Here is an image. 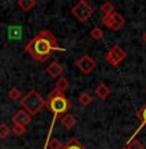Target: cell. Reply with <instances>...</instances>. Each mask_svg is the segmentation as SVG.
<instances>
[{"mask_svg": "<svg viewBox=\"0 0 146 149\" xmlns=\"http://www.w3.org/2000/svg\"><path fill=\"white\" fill-rule=\"evenodd\" d=\"M25 51L34 60L44 62L53 52H65L66 49L60 47L57 38L49 30H42L27 43Z\"/></svg>", "mask_w": 146, "mask_h": 149, "instance_id": "cell-1", "label": "cell"}, {"mask_svg": "<svg viewBox=\"0 0 146 149\" xmlns=\"http://www.w3.org/2000/svg\"><path fill=\"white\" fill-rule=\"evenodd\" d=\"M45 102H47L45 105H47V107L49 108V110L53 113V118H52L51 128H49V131H48V136H47V140H45V144H44V148L43 149H48V144H49L51 139H52V131H53L54 123H56L57 118H58L61 114H66L67 110L71 107L70 101H69L67 97L65 96V93L60 92V91H57V90H53L52 92L49 93L48 100Z\"/></svg>", "mask_w": 146, "mask_h": 149, "instance_id": "cell-2", "label": "cell"}, {"mask_svg": "<svg viewBox=\"0 0 146 149\" xmlns=\"http://www.w3.org/2000/svg\"><path fill=\"white\" fill-rule=\"evenodd\" d=\"M45 100L38 93L36 90H30L28 93L21 100V105L25 111H27L30 116L38 114L43 108L45 107Z\"/></svg>", "mask_w": 146, "mask_h": 149, "instance_id": "cell-3", "label": "cell"}, {"mask_svg": "<svg viewBox=\"0 0 146 149\" xmlns=\"http://www.w3.org/2000/svg\"><path fill=\"white\" fill-rule=\"evenodd\" d=\"M74 17L78 18L79 22H87L88 19L92 17L93 14V8L89 5V3L85 1V0H80L76 5H74L73 9H71Z\"/></svg>", "mask_w": 146, "mask_h": 149, "instance_id": "cell-4", "label": "cell"}, {"mask_svg": "<svg viewBox=\"0 0 146 149\" xmlns=\"http://www.w3.org/2000/svg\"><path fill=\"white\" fill-rule=\"evenodd\" d=\"M101 22L106 27L111 29V30H114V31H118V30H120V29L124 26L125 19L120 13L114 12V13H111L110 16H107V17H102Z\"/></svg>", "mask_w": 146, "mask_h": 149, "instance_id": "cell-5", "label": "cell"}, {"mask_svg": "<svg viewBox=\"0 0 146 149\" xmlns=\"http://www.w3.org/2000/svg\"><path fill=\"white\" fill-rule=\"evenodd\" d=\"M125 57H127V54H125L124 49L120 45L116 44L106 53V61L110 65H113V66H118Z\"/></svg>", "mask_w": 146, "mask_h": 149, "instance_id": "cell-6", "label": "cell"}, {"mask_svg": "<svg viewBox=\"0 0 146 149\" xmlns=\"http://www.w3.org/2000/svg\"><path fill=\"white\" fill-rule=\"evenodd\" d=\"M76 66L79 68V70L82 71L83 74H85V75H87V74L92 73L94 69H96L97 64H96V61H94L91 56L84 54V56H82L78 61H76Z\"/></svg>", "mask_w": 146, "mask_h": 149, "instance_id": "cell-7", "label": "cell"}, {"mask_svg": "<svg viewBox=\"0 0 146 149\" xmlns=\"http://www.w3.org/2000/svg\"><path fill=\"white\" fill-rule=\"evenodd\" d=\"M12 122L17 126H22V127H26L28 123L31 122V116L25 110H18L16 114L12 117Z\"/></svg>", "mask_w": 146, "mask_h": 149, "instance_id": "cell-8", "label": "cell"}, {"mask_svg": "<svg viewBox=\"0 0 146 149\" xmlns=\"http://www.w3.org/2000/svg\"><path fill=\"white\" fill-rule=\"evenodd\" d=\"M45 73H47L51 78H58V77H61V74L64 73V66H62L60 62L53 61L45 68Z\"/></svg>", "mask_w": 146, "mask_h": 149, "instance_id": "cell-9", "label": "cell"}, {"mask_svg": "<svg viewBox=\"0 0 146 149\" xmlns=\"http://www.w3.org/2000/svg\"><path fill=\"white\" fill-rule=\"evenodd\" d=\"M94 93H96V96L98 97V99L105 100L110 96V88H109L105 83H100L96 87V90H94Z\"/></svg>", "mask_w": 146, "mask_h": 149, "instance_id": "cell-10", "label": "cell"}, {"mask_svg": "<svg viewBox=\"0 0 146 149\" xmlns=\"http://www.w3.org/2000/svg\"><path fill=\"white\" fill-rule=\"evenodd\" d=\"M136 117L140 119V121H141V125H140V127L137 128L136 131H134V134L132 135V137H131V139L128 140V141H131V140H133V139H134V136H136L137 134H138V131L141 130V128L144 127V126H146V104H145V105H144V107H142L141 109H140V111L136 114Z\"/></svg>", "mask_w": 146, "mask_h": 149, "instance_id": "cell-11", "label": "cell"}, {"mask_svg": "<svg viewBox=\"0 0 146 149\" xmlns=\"http://www.w3.org/2000/svg\"><path fill=\"white\" fill-rule=\"evenodd\" d=\"M22 31L24 29L21 26H9L8 27V38L10 40H17L22 36Z\"/></svg>", "mask_w": 146, "mask_h": 149, "instance_id": "cell-12", "label": "cell"}, {"mask_svg": "<svg viewBox=\"0 0 146 149\" xmlns=\"http://www.w3.org/2000/svg\"><path fill=\"white\" fill-rule=\"evenodd\" d=\"M69 88H70V82H69L65 77H60V78L57 79V82H56V88H54V90L65 93Z\"/></svg>", "mask_w": 146, "mask_h": 149, "instance_id": "cell-13", "label": "cell"}, {"mask_svg": "<svg viewBox=\"0 0 146 149\" xmlns=\"http://www.w3.org/2000/svg\"><path fill=\"white\" fill-rule=\"evenodd\" d=\"M61 123L67 128V130H71V128L75 127L76 119H75V117L71 116V114H65V116L61 118Z\"/></svg>", "mask_w": 146, "mask_h": 149, "instance_id": "cell-14", "label": "cell"}, {"mask_svg": "<svg viewBox=\"0 0 146 149\" xmlns=\"http://www.w3.org/2000/svg\"><path fill=\"white\" fill-rule=\"evenodd\" d=\"M100 10H101V13L104 14V17H107L110 16L111 13L115 12V7H114L113 3L110 1H105L101 4V7H100Z\"/></svg>", "mask_w": 146, "mask_h": 149, "instance_id": "cell-15", "label": "cell"}, {"mask_svg": "<svg viewBox=\"0 0 146 149\" xmlns=\"http://www.w3.org/2000/svg\"><path fill=\"white\" fill-rule=\"evenodd\" d=\"M17 4H18V7L21 8L24 12H30V10L35 7L36 1L35 0H18Z\"/></svg>", "mask_w": 146, "mask_h": 149, "instance_id": "cell-16", "label": "cell"}, {"mask_svg": "<svg viewBox=\"0 0 146 149\" xmlns=\"http://www.w3.org/2000/svg\"><path fill=\"white\" fill-rule=\"evenodd\" d=\"M62 149H87V148H85L78 139H75V137H74V139H70V140H69L67 144L64 145V147H62Z\"/></svg>", "mask_w": 146, "mask_h": 149, "instance_id": "cell-17", "label": "cell"}, {"mask_svg": "<svg viewBox=\"0 0 146 149\" xmlns=\"http://www.w3.org/2000/svg\"><path fill=\"white\" fill-rule=\"evenodd\" d=\"M104 35H105V31L102 30L101 27H98V26H94L92 30L89 31V36L92 39H94V40H100V39H102L104 38Z\"/></svg>", "mask_w": 146, "mask_h": 149, "instance_id": "cell-18", "label": "cell"}, {"mask_svg": "<svg viewBox=\"0 0 146 149\" xmlns=\"http://www.w3.org/2000/svg\"><path fill=\"white\" fill-rule=\"evenodd\" d=\"M91 102H92V96H91L88 92H83L82 95L79 96V104L82 105V107L87 108Z\"/></svg>", "mask_w": 146, "mask_h": 149, "instance_id": "cell-19", "label": "cell"}, {"mask_svg": "<svg viewBox=\"0 0 146 149\" xmlns=\"http://www.w3.org/2000/svg\"><path fill=\"white\" fill-rule=\"evenodd\" d=\"M9 134H10V128L5 123H0V139L1 140L7 139L9 136Z\"/></svg>", "mask_w": 146, "mask_h": 149, "instance_id": "cell-20", "label": "cell"}, {"mask_svg": "<svg viewBox=\"0 0 146 149\" xmlns=\"http://www.w3.org/2000/svg\"><path fill=\"white\" fill-rule=\"evenodd\" d=\"M8 97L12 100H18L21 97V91L17 87H12L9 91H8Z\"/></svg>", "mask_w": 146, "mask_h": 149, "instance_id": "cell-21", "label": "cell"}, {"mask_svg": "<svg viewBox=\"0 0 146 149\" xmlns=\"http://www.w3.org/2000/svg\"><path fill=\"white\" fill-rule=\"evenodd\" d=\"M125 148L127 149H144V145H142L138 140L133 139V140H131V141L127 143V147Z\"/></svg>", "mask_w": 146, "mask_h": 149, "instance_id": "cell-22", "label": "cell"}, {"mask_svg": "<svg viewBox=\"0 0 146 149\" xmlns=\"http://www.w3.org/2000/svg\"><path fill=\"white\" fill-rule=\"evenodd\" d=\"M62 147H64V144H62L61 141H60V139H51L49 144H48V148L49 149H62Z\"/></svg>", "mask_w": 146, "mask_h": 149, "instance_id": "cell-23", "label": "cell"}, {"mask_svg": "<svg viewBox=\"0 0 146 149\" xmlns=\"http://www.w3.org/2000/svg\"><path fill=\"white\" fill-rule=\"evenodd\" d=\"M12 131H13V134H14L16 136H24L25 132H26V127H22V126L14 125L13 128H12Z\"/></svg>", "mask_w": 146, "mask_h": 149, "instance_id": "cell-24", "label": "cell"}, {"mask_svg": "<svg viewBox=\"0 0 146 149\" xmlns=\"http://www.w3.org/2000/svg\"><path fill=\"white\" fill-rule=\"evenodd\" d=\"M142 40H144V43L146 44V31L144 33V35H142Z\"/></svg>", "mask_w": 146, "mask_h": 149, "instance_id": "cell-25", "label": "cell"}, {"mask_svg": "<svg viewBox=\"0 0 146 149\" xmlns=\"http://www.w3.org/2000/svg\"><path fill=\"white\" fill-rule=\"evenodd\" d=\"M122 149H127V148H122Z\"/></svg>", "mask_w": 146, "mask_h": 149, "instance_id": "cell-26", "label": "cell"}]
</instances>
